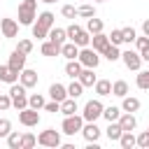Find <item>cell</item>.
Listing matches in <instances>:
<instances>
[{
  "label": "cell",
  "mask_w": 149,
  "mask_h": 149,
  "mask_svg": "<svg viewBox=\"0 0 149 149\" xmlns=\"http://www.w3.org/2000/svg\"><path fill=\"white\" fill-rule=\"evenodd\" d=\"M65 33H68V40H70V42H74L79 49L91 44V35H88V30H86V28H81V26H77V23L68 26V28H65Z\"/></svg>",
  "instance_id": "obj_1"
},
{
  "label": "cell",
  "mask_w": 149,
  "mask_h": 149,
  "mask_svg": "<svg viewBox=\"0 0 149 149\" xmlns=\"http://www.w3.org/2000/svg\"><path fill=\"white\" fill-rule=\"evenodd\" d=\"M35 12H37V0H23L19 5V23L21 26H33V21L37 19Z\"/></svg>",
  "instance_id": "obj_2"
},
{
  "label": "cell",
  "mask_w": 149,
  "mask_h": 149,
  "mask_svg": "<svg viewBox=\"0 0 149 149\" xmlns=\"http://www.w3.org/2000/svg\"><path fill=\"white\" fill-rule=\"evenodd\" d=\"M9 86H12V88H9V95H12V107H14V109H23V107H28V93H26L28 88H26L21 81H19V84L14 81V84H9Z\"/></svg>",
  "instance_id": "obj_3"
},
{
  "label": "cell",
  "mask_w": 149,
  "mask_h": 149,
  "mask_svg": "<svg viewBox=\"0 0 149 149\" xmlns=\"http://www.w3.org/2000/svg\"><path fill=\"white\" fill-rule=\"evenodd\" d=\"M77 61L81 63V68H93V70H95L98 63H100V56H98V51H95L93 47H91V49H88V47H81Z\"/></svg>",
  "instance_id": "obj_4"
},
{
  "label": "cell",
  "mask_w": 149,
  "mask_h": 149,
  "mask_svg": "<svg viewBox=\"0 0 149 149\" xmlns=\"http://www.w3.org/2000/svg\"><path fill=\"white\" fill-rule=\"evenodd\" d=\"M81 126H84V116H79V114H70V116L63 119L61 130H63L65 135H74V133H81Z\"/></svg>",
  "instance_id": "obj_5"
},
{
  "label": "cell",
  "mask_w": 149,
  "mask_h": 149,
  "mask_svg": "<svg viewBox=\"0 0 149 149\" xmlns=\"http://www.w3.org/2000/svg\"><path fill=\"white\" fill-rule=\"evenodd\" d=\"M102 109H105V105H102L100 100H88V102L84 105L81 116H84V121H98V119L102 116Z\"/></svg>",
  "instance_id": "obj_6"
},
{
  "label": "cell",
  "mask_w": 149,
  "mask_h": 149,
  "mask_svg": "<svg viewBox=\"0 0 149 149\" xmlns=\"http://www.w3.org/2000/svg\"><path fill=\"white\" fill-rule=\"evenodd\" d=\"M37 144L56 149V147H61V133L54 130V128H47V130H42V133L37 135Z\"/></svg>",
  "instance_id": "obj_7"
},
{
  "label": "cell",
  "mask_w": 149,
  "mask_h": 149,
  "mask_svg": "<svg viewBox=\"0 0 149 149\" xmlns=\"http://www.w3.org/2000/svg\"><path fill=\"white\" fill-rule=\"evenodd\" d=\"M19 121H21L23 126L33 128V126L40 123V112L33 109V107H23V109H19Z\"/></svg>",
  "instance_id": "obj_8"
},
{
  "label": "cell",
  "mask_w": 149,
  "mask_h": 149,
  "mask_svg": "<svg viewBox=\"0 0 149 149\" xmlns=\"http://www.w3.org/2000/svg\"><path fill=\"white\" fill-rule=\"evenodd\" d=\"M121 61H123V65H126L128 70H140V68H142L140 51H133V49H128V51H121Z\"/></svg>",
  "instance_id": "obj_9"
},
{
  "label": "cell",
  "mask_w": 149,
  "mask_h": 149,
  "mask_svg": "<svg viewBox=\"0 0 149 149\" xmlns=\"http://www.w3.org/2000/svg\"><path fill=\"white\" fill-rule=\"evenodd\" d=\"M0 33H2V37H16L19 35V23L14 19H2L0 21Z\"/></svg>",
  "instance_id": "obj_10"
},
{
  "label": "cell",
  "mask_w": 149,
  "mask_h": 149,
  "mask_svg": "<svg viewBox=\"0 0 149 149\" xmlns=\"http://www.w3.org/2000/svg\"><path fill=\"white\" fill-rule=\"evenodd\" d=\"M37 72L35 70H28V68H23L21 72H19V81L26 86V88H33V86H37Z\"/></svg>",
  "instance_id": "obj_11"
},
{
  "label": "cell",
  "mask_w": 149,
  "mask_h": 149,
  "mask_svg": "<svg viewBox=\"0 0 149 149\" xmlns=\"http://www.w3.org/2000/svg\"><path fill=\"white\" fill-rule=\"evenodd\" d=\"M81 135L86 142H98L100 137V128L95 126V121H86V126H81Z\"/></svg>",
  "instance_id": "obj_12"
},
{
  "label": "cell",
  "mask_w": 149,
  "mask_h": 149,
  "mask_svg": "<svg viewBox=\"0 0 149 149\" xmlns=\"http://www.w3.org/2000/svg\"><path fill=\"white\" fill-rule=\"evenodd\" d=\"M12 70H16V72H21L23 68H26V54H21L19 49H14L12 51V56H9V63H7Z\"/></svg>",
  "instance_id": "obj_13"
},
{
  "label": "cell",
  "mask_w": 149,
  "mask_h": 149,
  "mask_svg": "<svg viewBox=\"0 0 149 149\" xmlns=\"http://www.w3.org/2000/svg\"><path fill=\"white\" fill-rule=\"evenodd\" d=\"M91 44H93V49H95L98 54H102V51L109 47V37H107L105 33H95V35H91Z\"/></svg>",
  "instance_id": "obj_14"
},
{
  "label": "cell",
  "mask_w": 149,
  "mask_h": 149,
  "mask_svg": "<svg viewBox=\"0 0 149 149\" xmlns=\"http://www.w3.org/2000/svg\"><path fill=\"white\" fill-rule=\"evenodd\" d=\"M116 121H119L121 130H135V126H137V119H135V114H133V112H123Z\"/></svg>",
  "instance_id": "obj_15"
},
{
  "label": "cell",
  "mask_w": 149,
  "mask_h": 149,
  "mask_svg": "<svg viewBox=\"0 0 149 149\" xmlns=\"http://www.w3.org/2000/svg\"><path fill=\"white\" fill-rule=\"evenodd\" d=\"M19 79V72L12 70L9 65H0V84H14Z\"/></svg>",
  "instance_id": "obj_16"
},
{
  "label": "cell",
  "mask_w": 149,
  "mask_h": 149,
  "mask_svg": "<svg viewBox=\"0 0 149 149\" xmlns=\"http://www.w3.org/2000/svg\"><path fill=\"white\" fill-rule=\"evenodd\" d=\"M61 56H65L68 61H74V58L79 56V47H77L74 42H63V44H61Z\"/></svg>",
  "instance_id": "obj_17"
},
{
  "label": "cell",
  "mask_w": 149,
  "mask_h": 149,
  "mask_svg": "<svg viewBox=\"0 0 149 149\" xmlns=\"http://www.w3.org/2000/svg\"><path fill=\"white\" fill-rule=\"evenodd\" d=\"M49 95H51V100H58V102H61V100L68 98V86H63V84L56 81V84L49 86Z\"/></svg>",
  "instance_id": "obj_18"
},
{
  "label": "cell",
  "mask_w": 149,
  "mask_h": 149,
  "mask_svg": "<svg viewBox=\"0 0 149 149\" xmlns=\"http://www.w3.org/2000/svg\"><path fill=\"white\" fill-rule=\"evenodd\" d=\"M79 81H81V86L86 88V86H93L95 84V74H93V68H81V72H79V77H77Z\"/></svg>",
  "instance_id": "obj_19"
},
{
  "label": "cell",
  "mask_w": 149,
  "mask_h": 149,
  "mask_svg": "<svg viewBox=\"0 0 149 149\" xmlns=\"http://www.w3.org/2000/svg\"><path fill=\"white\" fill-rule=\"evenodd\" d=\"M79 109H77V98H65V100H61V114H65V116H70V114H77Z\"/></svg>",
  "instance_id": "obj_20"
},
{
  "label": "cell",
  "mask_w": 149,
  "mask_h": 149,
  "mask_svg": "<svg viewBox=\"0 0 149 149\" xmlns=\"http://www.w3.org/2000/svg\"><path fill=\"white\" fill-rule=\"evenodd\" d=\"M93 88H95V93H98L100 98H105V95L112 93V81H107V79H95Z\"/></svg>",
  "instance_id": "obj_21"
},
{
  "label": "cell",
  "mask_w": 149,
  "mask_h": 149,
  "mask_svg": "<svg viewBox=\"0 0 149 149\" xmlns=\"http://www.w3.org/2000/svg\"><path fill=\"white\" fill-rule=\"evenodd\" d=\"M105 133H107V137L112 140V142H119V137H121V126H119V121H109V126L105 128Z\"/></svg>",
  "instance_id": "obj_22"
},
{
  "label": "cell",
  "mask_w": 149,
  "mask_h": 149,
  "mask_svg": "<svg viewBox=\"0 0 149 149\" xmlns=\"http://www.w3.org/2000/svg\"><path fill=\"white\" fill-rule=\"evenodd\" d=\"M121 109H123V112H137V109H140V100L133 98V95H123Z\"/></svg>",
  "instance_id": "obj_23"
},
{
  "label": "cell",
  "mask_w": 149,
  "mask_h": 149,
  "mask_svg": "<svg viewBox=\"0 0 149 149\" xmlns=\"http://www.w3.org/2000/svg\"><path fill=\"white\" fill-rule=\"evenodd\" d=\"M49 40H51V42H56V44H63V42L68 40L65 28H51V30H49Z\"/></svg>",
  "instance_id": "obj_24"
},
{
  "label": "cell",
  "mask_w": 149,
  "mask_h": 149,
  "mask_svg": "<svg viewBox=\"0 0 149 149\" xmlns=\"http://www.w3.org/2000/svg\"><path fill=\"white\" fill-rule=\"evenodd\" d=\"M79 72H81V63H79L77 58H74V61H68V65H65V74L72 77V79H77Z\"/></svg>",
  "instance_id": "obj_25"
},
{
  "label": "cell",
  "mask_w": 149,
  "mask_h": 149,
  "mask_svg": "<svg viewBox=\"0 0 149 149\" xmlns=\"http://www.w3.org/2000/svg\"><path fill=\"white\" fill-rule=\"evenodd\" d=\"M112 95H116V98L128 95V84H126L123 79H116V81L112 84Z\"/></svg>",
  "instance_id": "obj_26"
},
{
  "label": "cell",
  "mask_w": 149,
  "mask_h": 149,
  "mask_svg": "<svg viewBox=\"0 0 149 149\" xmlns=\"http://www.w3.org/2000/svg\"><path fill=\"white\" fill-rule=\"evenodd\" d=\"M54 19H56V16H54L51 12H42V14L37 16V23H40L42 28H47V30H51V28H54Z\"/></svg>",
  "instance_id": "obj_27"
},
{
  "label": "cell",
  "mask_w": 149,
  "mask_h": 149,
  "mask_svg": "<svg viewBox=\"0 0 149 149\" xmlns=\"http://www.w3.org/2000/svg\"><path fill=\"white\" fill-rule=\"evenodd\" d=\"M86 30H88V35L102 33V19H95V16H91V19L86 21Z\"/></svg>",
  "instance_id": "obj_28"
},
{
  "label": "cell",
  "mask_w": 149,
  "mask_h": 149,
  "mask_svg": "<svg viewBox=\"0 0 149 149\" xmlns=\"http://www.w3.org/2000/svg\"><path fill=\"white\" fill-rule=\"evenodd\" d=\"M42 54H44V56H58V54H61V44L47 40V42L42 44Z\"/></svg>",
  "instance_id": "obj_29"
},
{
  "label": "cell",
  "mask_w": 149,
  "mask_h": 149,
  "mask_svg": "<svg viewBox=\"0 0 149 149\" xmlns=\"http://www.w3.org/2000/svg\"><path fill=\"white\" fill-rule=\"evenodd\" d=\"M119 144H121L123 149L135 147V135H133V130H123V133H121V137H119Z\"/></svg>",
  "instance_id": "obj_30"
},
{
  "label": "cell",
  "mask_w": 149,
  "mask_h": 149,
  "mask_svg": "<svg viewBox=\"0 0 149 149\" xmlns=\"http://www.w3.org/2000/svg\"><path fill=\"white\" fill-rule=\"evenodd\" d=\"M44 102H47V100H44L40 93L28 95V107H33V109H37V112H40V109H44Z\"/></svg>",
  "instance_id": "obj_31"
},
{
  "label": "cell",
  "mask_w": 149,
  "mask_h": 149,
  "mask_svg": "<svg viewBox=\"0 0 149 149\" xmlns=\"http://www.w3.org/2000/svg\"><path fill=\"white\" fill-rule=\"evenodd\" d=\"M102 56H105L107 61H112V63H114V61H119V58H121V51H119V47H116V44H109V47L102 51Z\"/></svg>",
  "instance_id": "obj_32"
},
{
  "label": "cell",
  "mask_w": 149,
  "mask_h": 149,
  "mask_svg": "<svg viewBox=\"0 0 149 149\" xmlns=\"http://www.w3.org/2000/svg\"><path fill=\"white\" fill-rule=\"evenodd\" d=\"M81 93H84V86H81L79 79H74V81L68 86V98H79Z\"/></svg>",
  "instance_id": "obj_33"
},
{
  "label": "cell",
  "mask_w": 149,
  "mask_h": 149,
  "mask_svg": "<svg viewBox=\"0 0 149 149\" xmlns=\"http://www.w3.org/2000/svg\"><path fill=\"white\" fill-rule=\"evenodd\" d=\"M102 116H105L107 121H116V119L121 116V107H114V105H109V107H105V109H102Z\"/></svg>",
  "instance_id": "obj_34"
},
{
  "label": "cell",
  "mask_w": 149,
  "mask_h": 149,
  "mask_svg": "<svg viewBox=\"0 0 149 149\" xmlns=\"http://www.w3.org/2000/svg\"><path fill=\"white\" fill-rule=\"evenodd\" d=\"M35 144H37V137H35L33 133H23V135H21V147H19V149H33Z\"/></svg>",
  "instance_id": "obj_35"
},
{
  "label": "cell",
  "mask_w": 149,
  "mask_h": 149,
  "mask_svg": "<svg viewBox=\"0 0 149 149\" xmlns=\"http://www.w3.org/2000/svg\"><path fill=\"white\" fill-rule=\"evenodd\" d=\"M5 140H7V147H9V149H19V147H21V133H16V130H12Z\"/></svg>",
  "instance_id": "obj_36"
},
{
  "label": "cell",
  "mask_w": 149,
  "mask_h": 149,
  "mask_svg": "<svg viewBox=\"0 0 149 149\" xmlns=\"http://www.w3.org/2000/svg\"><path fill=\"white\" fill-rule=\"evenodd\" d=\"M77 16L91 19V16H95V7H93V5H81V7H77Z\"/></svg>",
  "instance_id": "obj_37"
},
{
  "label": "cell",
  "mask_w": 149,
  "mask_h": 149,
  "mask_svg": "<svg viewBox=\"0 0 149 149\" xmlns=\"http://www.w3.org/2000/svg\"><path fill=\"white\" fill-rule=\"evenodd\" d=\"M135 84L140 86V88H149V70H144V72H137V79H135Z\"/></svg>",
  "instance_id": "obj_38"
},
{
  "label": "cell",
  "mask_w": 149,
  "mask_h": 149,
  "mask_svg": "<svg viewBox=\"0 0 149 149\" xmlns=\"http://www.w3.org/2000/svg\"><path fill=\"white\" fill-rule=\"evenodd\" d=\"M135 144H137V147H142V149H149V128L135 137Z\"/></svg>",
  "instance_id": "obj_39"
},
{
  "label": "cell",
  "mask_w": 149,
  "mask_h": 149,
  "mask_svg": "<svg viewBox=\"0 0 149 149\" xmlns=\"http://www.w3.org/2000/svg\"><path fill=\"white\" fill-rule=\"evenodd\" d=\"M33 37L44 40V37H49V30H47V28H42L40 23H33Z\"/></svg>",
  "instance_id": "obj_40"
},
{
  "label": "cell",
  "mask_w": 149,
  "mask_h": 149,
  "mask_svg": "<svg viewBox=\"0 0 149 149\" xmlns=\"http://www.w3.org/2000/svg\"><path fill=\"white\" fill-rule=\"evenodd\" d=\"M107 37H109V44H116V47H119V44H123V35H121V28L112 30Z\"/></svg>",
  "instance_id": "obj_41"
},
{
  "label": "cell",
  "mask_w": 149,
  "mask_h": 149,
  "mask_svg": "<svg viewBox=\"0 0 149 149\" xmlns=\"http://www.w3.org/2000/svg\"><path fill=\"white\" fill-rule=\"evenodd\" d=\"M121 35H123V42H126V44L135 42V37H137V33H135L133 28H121Z\"/></svg>",
  "instance_id": "obj_42"
},
{
  "label": "cell",
  "mask_w": 149,
  "mask_h": 149,
  "mask_svg": "<svg viewBox=\"0 0 149 149\" xmlns=\"http://www.w3.org/2000/svg\"><path fill=\"white\" fill-rule=\"evenodd\" d=\"M16 49H19L21 54H26V56H28V54L33 51V42H30V40H19V44H16Z\"/></svg>",
  "instance_id": "obj_43"
},
{
  "label": "cell",
  "mask_w": 149,
  "mask_h": 149,
  "mask_svg": "<svg viewBox=\"0 0 149 149\" xmlns=\"http://www.w3.org/2000/svg\"><path fill=\"white\" fill-rule=\"evenodd\" d=\"M12 133V121L9 119H0V137H7Z\"/></svg>",
  "instance_id": "obj_44"
},
{
  "label": "cell",
  "mask_w": 149,
  "mask_h": 149,
  "mask_svg": "<svg viewBox=\"0 0 149 149\" xmlns=\"http://www.w3.org/2000/svg\"><path fill=\"white\" fill-rule=\"evenodd\" d=\"M61 14H63L65 19H74V16H77V7H74V5H63Z\"/></svg>",
  "instance_id": "obj_45"
},
{
  "label": "cell",
  "mask_w": 149,
  "mask_h": 149,
  "mask_svg": "<svg viewBox=\"0 0 149 149\" xmlns=\"http://www.w3.org/2000/svg\"><path fill=\"white\" fill-rule=\"evenodd\" d=\"M12 107V95L9 93H0V112Z\"/></svg>",
  "instance_id": "obj_46"
},
{
  "label": "cell",
  "mask_w": 149,
  "mask_h": 149,
  "mask_svg": "<svg viewBox=\"0 0 149 149\" xmlns=\"http://www.w3.org/2000/svg\"><path fill=\"white\" fill-rule=\"evenodd\" d=\"M44 109H47V112H61V102H58V100L44 102Z\"/></svg>",
  "instance_id": "obj_47"
},
{
  "label": "cell",
  "mask_w": 149,
  "mask_h": 149,
  "mask_svg": "<svg viewBox=\"0 0 149 149\" xmlns=\"http://www.w3.org/2000/svg\"><path fill=\"white\" fill-rule=\"evenodd\" d=\"M140 58H142V63H149V44L140 49Z\"/></svg>",
  "instance_id": "obj_48"
},
{
  "label": "cell",
  "mask_w": 149,
  "mask_h": 149,
  "mask_svg": "<svg viewBox=\"0 0 149 149\" xmlns=\"http://www.w3.org/2000/svg\"><path fill=\"white\" fill-rule=\"evenodd\" d=\"M135 44H137V49H142V47L149 44V37H147V35H144V37H135Z\"/></svg>",
  "instance_id": "obj_49"
},
{
  "label": "cell",
  "mask_w": 149,
  "mask_h": 149,
  "mask_svg": "<svg viewBox=\"0 0 149 149\" xmlns=\"http://www.w3.org/2000/svg\"><path fill=\"white\" fill-rule=\"evenodd\" d=\"M142 33L149 37V19H144V23H142Z\"/></svg>",
  "instance_id": "obj_50"
},
{
  "label": "cell",
  "mask_w": 149,
  "mask_h": 149,
  "mask_svg": "<svg viewBox=\"0 0 149 149\" xmlns=\"http://www.w3.org/2000/svg\"><path fill=\"white\" fill-rule=\"evenodd\" d=\"M40 2H47V5H51V2H58V0H40Z\"/></svg>",
  "instance_id": "obj_51"
},
{
  "label": "cell",
  "mask_w": 149,
  "mask_h": 149,
  "mask_svg": "<svg viewBox=\"0 0 149 149\" xmlns=\"http://www.w3.org/2000/svg\"><path fill=\"white\" fill-rule=\"evenodd\" d=\"M98 2H107V0H98Z\"/></svg>",
  "instance_id": "obj_52"
},
{
  "label": "cell",
  "mask_w": 149,
  "mask_h": 149,
  "mask_svg": "<svg viewBox=\"0 0 149 149\" xmlns=\"http://www.w3.org/2000/svg\"><path fill=\"white\" fill-rule=\"evenodd\" d=\"M0 37H2V33H0Z\"/></svg>",
  "instance_id": "obj_53"
}]
</instances>
